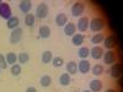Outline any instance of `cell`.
I'll list each match as a JSON object with an SVG mask.
<instances>
[{
    "label": "cell",
    "mask_w": 123,
    "mask_h": 92,
    "mask_svg": "<svg viewBox=\"0 0 123 92\" xmlns=\"http://www.w3.org/2000/svg\"><path fill=\"white\" fill-rule=\"evenodd\" d=\"M48 14H49V7H48V5L46 3H41V4L37 5V7H36V15H35L37 18L43 20V18H46L48 16Z\"/></svg>",
    "instance_id": "3"
},
{
    "label": "cell",
    "mask_w": 123,
    "mask_h": 92,
    "mask_svg": "<svg viewBox=\"0 0 123 92\" xmlns=\"http://www.w3.org/2000/svg\"><path fill=\"white\" fill-rule=\"evenodd\" d=\"M0 73H1V68H0Z\"/></svg>",
    "instance_id": "36"
},
{
    "label": "cell",
    "mask_w": 123,
    "mask_h": 92,
    "mask_svg": "<svg viewBox=\"0 0 123 92\" xmlns=\"http://www.w3.org/2000/svg\"><path fill=\"white\" fill-rule=\"evenodd\" d=\"M50 32H52V31H50V27L43 25V26H41L38 28V37H41V38H49L50 37Z\"/></svg>",
    "instance_id": "17"
},
{
    "label": "cell",
    "mask_w": 123,
    "mask_h": 92,
    "mask_svg": "<svg viewBox=\"0 0 123 92\" xmlns=\"http://www.w3.org/2000/svg\"><path fill=\"white\" fill-rule=\"evenodd\" d=\"M0 3H1V1H0Z\"/></svg>",
    "instance_id": "38"
},
{
    "label": "cell",
    "mask_w": 123,
    "mask_h": 92,
    "mask_svg": "<svg viewBox=\"0 0 123 92\" xmlns=\"http://www.w3.org/2000/svg\"><path fill=\"white\" fill-rule=\"evenodd\" d=\"M117 84H118L119 86H122V77H119V79H117Z\"/></svg>",
    "instance_id": "34"
},
{
    "label": "cell",
    "mask_w": 123,
    "mask_h": 92,
    "mask_svg": "<svg viewBox=\"0 0 123 92\" xmlns=\"http://www.w3.org/2000/svg\"><path fill=\"white\" fill-rule=\"evenodd\" d=\"M63 28H64V34L68 36V37H73L76 32V26L73 22H68Z\"/></svg>",
    "instance_id": "14"
},
{
    "label": "cell",
    "mask_w": 123,
    "mask_h": 92,
    "mask_svg": "<svg viewBox=\"0 0 123 92\" xmlns=\"http://www.w3.org/2000/svg\"><path fill=\"white\" fill-rule=\"evenodd\" d=\"M84 10H85V4L83 1H75L71 6V15L74 17H80L84 14Z\"/></svg>",
    "instance_id": "6"
},
{
    "label": "cell",
    "mask_w": 123,
    "mask_h": 92,
    "mask_svg": "<svg viewBox=\"0 0 123 92\" xmlns=\"http://www.w3.org/2000/svg\"><path fill=\"white\" fill-rule=\"evenodd\" d=\"M39 84L43 87H49L50 85H52V77H50L49 75H43L39 79Z\"/></svg>",
    "instance_id": "28"
},
{
    "label": "cell",
    "mask_w": 123,
    "mask_h": 92,
    "mask_svg": "<svg viewBox=\"0 0 123 92\" xmlns=\"http://www.w3.org/2000/svg\"><path fill=\"white\" fill-rule=\"evenodd\" d=\"M67 23H68V16H67V14L60 12V14H58L55 16V25L58 27H64Z\"/></svg>",
    "instance_id": "15"
},
{
    "label": "cell",
    "mask_w": 123,
    "mask_h": 92,
    "mask_svg": "<svg viewBox=\"0 0 123 92\" xmlns=\"http://www.w3.org/2000/svg\"><path fill=\"white\" fill-rule=\"evenodd\" d=\"M122 73H123V66L121 63H115L111 65V69H110V75L113 77V79H119L122 77Z\"/></svg>",
    "instance_id": "8"
},
{
    "label": "cell",
    "mask_w": 123,
    "mask_h": 92,
    "mask_svg": "<svg viewBox=\"0 0 123 92\" xmlns=\"http://www.w3.org/2000/svg\"><path fill=\"white\" fill-rule=\"evenodd\" d=\"M52 64L54 68H60L64 65V59L62 57H53V60H52Z\"/></svg>",
    "instance_id": "30"
},
{
    "label": "cell",
    "mask_w": 123,
    "mask_h": 92,
    "mask_svg": "<svg viewBox=\"0 0 123 92\" xmlns=\"http://www.w3.org/2000/svg\"><path fill=\"white\" fill-rule=\"evenodd\" d=\"M70 82H71V77L68 73H63L59 76V84L62 86H69Z\"/></svg>",
    "instance_id": "21"
},
{
    "label": "cell",
    "mask_w": 123,
    "mask_h": 92,
    "mask_svg": "<svg viewBox=\"0 0 123 92\" xmlns=\"http://www.w3.org/2000/svg\"><path fill=\"white\" fill-rule=\"evenodd\" d=\"M90 91L91 92H100L104 87V84H102V81L98 80V79H94L90 81Z\"/></svg>",
    "instance_id": "12"
},
{
    "label": "cell",
    "mask_w": 123,
    "mask_h": 92,
    "mask_svg": "<svg viewBox=\"0 0 123 92\" xmlns=\"http://www.w3.org/2000/svg\"><path fill=\"white\" fill-rule=\"evenodd\" d=\"M22 34H24V31L21 27H17V28L12 29L11 33H10V37H9V42L11 44H17L22 39Z\"/></svg>",
    "instance_id": "4"
},
{
    "label": "cell",
    "mask_w": 123,
    "mask_h": 92,
    "mask_svg": "<svg viewBox=\"0 0 123 92\" xmlns=\"http://www.w3.org/2000/svg\"><path fill=\"white\" fill-rule=\"evenodd\" d=\"M18 25H20V20H18V17H16V16L10 17L7 21H6V26H7V28H9V29H11V31L15 29V28H17Z\"/></svg>",
    "instance_id": "18"
},
{
    "label": "cell",
    "mask_w": 123,
    "mask_h": 92,
    "mask_svg": "<svg viewBox=\"0 0 123 92\" xmlns=\"http://www.w3.org/2000/svg\"><path fill=\"white\" fill-rule=\"evenodd\" d=\"M67 73L69 75L78 74V63H75V61H69V63H67Z\"/></svg>",
    "instance_id": "20"
},
{
    "label": "cell",
    "mask_w": 123,
    "mask_h": 92,
    "mask_svg": "<svg viewBox=\"0 0 123 92\" xmlns=\"http://www.w3.org/2000/svg\"><path fill=\"white\" fill-rule=\"evenodd\" d=\"M76 29L79 32H86L89 29V17L83 16V17H79L78 22H76Z\"/></svg>",
    "instance_id": "9"
},
{
    "label": "cell",
    "mask_w": 123,
    "mask_h": 92,
    "mask_svg": "<svg viewBox=\"0 0 123 92\" xmlns=\"http://www.w3.org/2000/svg\"><path fill=\"white\" fill-rule=\"evenodd\" d=\"M75 92H78V91H75Z\"/></svg>",
    "instance_id": "37"
},
{
    "label": "cell",
    "mask_w": 123,
    "mask_h": 92,
    "mask_svg": "<svg viewBox=\"0 0 123 92\" xmlns=\"http://www.w3.org/2000/svg\"><path fill=\"white\" fill-rule=\"evenodd\" d=\"M24 22L27 27H33L35 26V22H36V16L33 14H26L25 15V18H24Z\"/></svg>",
    "instance_id": "19"
},
{
    "label": "cell",
    "mask_w": 123,
    "mask_h": 92,
    "mask_svg": "<svg viewBox=\"0 0 123 92\" xmlns=\"http://www.w3.org/2000/svg\"><path fill=\"white\" fill-rule=\"evenodd\" d=\"M78 55H79L80 59H87L89 55H90V49L87 47H80L79 52H78Z\"/></svg>",
    "instance_id": "27"
},
{
    "label": "cell",
    "mask_w": 123,
    "mask_h": 92,
    "mask_svg": "<svg viewBox=\"0 0 123 92\" xmlns=\"http://www.w3.org/2000/svg\"><path fill=\"white\" fill-rule=\"evenodd\" d=\"M104 38H105L104 33H95L94 36L91 37V43L94 46H98L100 43L104 42Z\"/></svg>",
    "instance_id": "24"
},
{
    "label": "cell",
    "mask_w": 123,
    "mask_h": 92,
    "mask_svg": "<svg viewBox=\"0 0 123 92\" xmlns=\"http://www.w3.org/2000/svg\"><path fill=\"white\" fill-rule=\"evenodd\" d=\"M84 40H85V37L83 33H75L73 37H71V43H73L75 47H80L84 44Z\"/></svg>",
    "instance_id": "16"
},
{
    "label": "cell",
    "mask_w": 123,
    "mask_h": 92,
    "mask_svg": "<svg viewBox=\"0 0 123 92\" xmlns=\"http://www.w3.org/2000/svg\"><path fill=\"white\" fill-rule=\"evenodd\" d=\"M0 68L3 69H6L7 68V63H6V59H5V55L0 53Z\"/></svg>",
    "instance_id": "31"
},
{
    "label": "cell",
    "mask_w": 123,
    "mask_h": 92,
    "mask_svg": "<svg viewBox=\"0 0 123 92\" xmlns=\"http://www.w3.org/2000/svg\"><path fill=\"white\" fill-rule=\"evenodd\" d=\"M105 92H117V91H116L115 88H107V90H106Z\"/></svg>",
    "instance_id": "33"
},
{
    "label": "cell",
    "mask_w": 123,
    "mask_h": 92,
    "mask_svg": "<svg viewBox=\"0 0 123 92\" xmlns=\"http://www.w3.org/2000/svg\"><path fill=\"white\" fill-rule=\"evenodd\" d=\"M91 71H92V74H94L95 76H100L104 74V71H105V68L102 64H96L94 66H91Z\"/></svg>",
    "instance_id": "25"
},
{
    "label": "cell",
    "mask_w": 123,
    "mask_h": 92,
    "mask_svg": "<svg viewBox=\"0 0 123 92\" xmlns=\"http://www.w3.org/2000/svg\"><path fill=\"white\" fill-rule=\"evenodd\" d=\"M0 17L6 20V21L10 17H12L11 6H10V4L6 3V1H1V3H0Z\"/></svg>",
    "instance_id": "2"
},
{
    "label": "cell",
    "mask_w": 123,
    "mask_h": 92,
    "mask_svg": "<svg viewBox=\"0 0 123 92\" xmlns=\"http://www.w3.org/2000/svg\"><path fill=\"white\" fill-rule=\"evenodd\" d=\"M83 92H91V91H89V90H86V91H83Z\"/></svg>",
    "instance_id": "35"
},
{
    "label": "cell",
    "mask_w": 123,
    "mask_h": 92,
    "mask_svg": "<svg viewBox=\"0 0 123 92\" xmlns=\"http://www.w3.org/2000/svg\"><path fill=\"white\" fill-rule=\"evenodd\" d=\"M91 70V64L87 59H81L78 64V71H80L81 74H87Z\"/></svg>",
    "instance_id": "11"
},
{
    "label": "cell",
    "mask_w": 123,
    "mask_h": 92,
    "mask_svg": "<svg viewBox=\"0 0 123 92\" xmlns=\"http://www.w3.org/2000/svg\"><path fill=\"white\" fill-rule=\"evenodd\" d=\"M18 9L24 14H30L31 9H32V1H30V0H22L18 4Z\"/></svg>",
    "instance_id": "13"
},
{
    "label": "cell",
    "mask_w": 123,
    "mask_h": 92,
    "mask_svg": "<svg viewBox=\"0 0 123 92\" xmlns=\"http://www.w3.org/2000/svg\"><path fill=\"white\" fill-rule=\"evenodd\" d=\"M41 60H42L43 64H49V63H52V60H53V53L50 52V50H46V52H43Z\"/></svg>",
    "instance_id": "22"
},
{
    "label": "cell",
    "mask_w": 123,
    "mask_h": 92,
    "mask_svg": "<svg viewBox=\"0 0 123 92\" xmlns=\"http://www.w3.org/2000/svg\"><path fill=\"white\" fill-rule=\"evenodd\" d=\"M21 71H22V68L17 63L11 65V68H10V73H11V75H14V76H18L20 74H21Z\"/></svg>",
    "instance_id": "29"
},
{
    "label": "cell",
    "mask_w": 123,
    "mask_h": 92,
    "mask_svg": "<svg viewBox=\"0 0 123 92\" xmlns=\"http://www.w3.org/2000/svg\"><path fill=\"white\" fill-rule=\"evenodd\" d=\"M5 59H6L7 65H14V64L17 63V55H16L14 52H9V53L5 55Z\"/></svg>",
    "instance_id": "23"
},
{
    "label": "cell",
    "mask_w": 123,
    "mask_h": 92,
    "mask_svg": "<svg viewBox=\"0 0 123 92\" xmlns=\"http://www.w3.org/2000/svg\"><path fill=\"white\" fill-rule=\"evenodd\" d=\"M104 47L107 49V50H113L116 47H117V38H116V36L115 34H110V36H107V37H105L104 38Z\"/></svg>",
    "instance_id": "5"
},
{
    "label": "cell",
    "mask_w": 123,
    "mask_h": 92,
    "mask_svg": "<svg viewBox=\"0 0 123 92\" xmlns=\"http://www.w3.org/2000/svg\"><path fill=\"white\" fill-rule=\"evenodd\" d=\"M104 55V48L100 46H94L90 49V57L95 60H100Z\"/></svg>",
    "instance_id": "10"
},
{
    "label": "cell",
    "mask_w": 123,
    "mask_h": 92,
    "mask_svg": "<svg viewBox=\"0 0 123 92\" xmlns=\"http://www.w3.org/2000/svg\"><path fill=\"white\" fill-rule=\"evenodd\" d=\"M105 18L104 17H101V16H96L91 20V21L89 22V28L92 31V32H95V33H98L101 32L102 29L105 28Z\"/></svg>",
    "instance_id": "1"
},
{
    "label": "cell",
    "mask_w": 123,
    "mask_h": 92,
    "mask_svg": "<svg viewBox=\"0 0 123 92\" xmlns=\"http://www.w3.org/2000/svg\"><path fill=\"white\" fill-rule=\"evenodd\" d=\"M17 61L20 63V65L27 64L28 61H30V55H28V53H26V52H21V53L17 55Z\"/></svg>",
    "instance_id": "26"
},
{
    "label": "cell",
    "mask_w": 123,
    "mask_h": 92,
    "mask_svg": "<svg viewBox=\"0 0 123 92\" xmlns=\"http://www.w3.org/2000/svg\"><path fill=\"white\" fill-rule=\"evenodd\" d=\"M102 59H104V63L106 65H112L116 63L117 60V55L115 50H106L104 52V55H102Z\"/></svg>",
    "instance_id": "7"
},
{
    "label": "cell",
    "mask_w": 123,
    "mask_h": 92,
    "mask_svg": "<svg viewBox=\"0 0 123 92\" xmlns=\"http://www.w3.org/2000/svg\"><path fill=\"white\" fill-rule=\"evenodd\" d=\"M26 92H37V90L35 87H32V86H30V87L26 88Z\"/></svg>",
    "instance_id": "32"
}]
</instances>
